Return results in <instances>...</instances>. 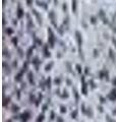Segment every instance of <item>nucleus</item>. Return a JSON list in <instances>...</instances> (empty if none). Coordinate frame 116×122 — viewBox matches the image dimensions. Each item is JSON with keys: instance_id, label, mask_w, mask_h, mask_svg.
I'll return each instance as SVG.
<instances>
[]
</instances>
